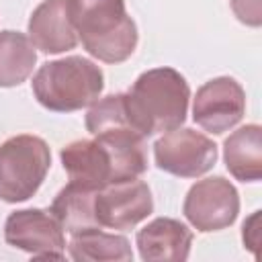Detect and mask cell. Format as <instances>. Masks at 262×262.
Returning <instances> with one entry per match:
<instances>
[{
  "mask_svg": "<svg viewBox=\"0 0 262 262\" xmlns=\"http://www.w3.org/2000/svg\"><path fill=\"white\" fill-rule=\"evenodd\" d=\"M37 63L31 39L18 31H0V88L23 84Z\"/></svg>",
  "mask_w": 262,
  "mask_h": 262,
  "instance_id": "cell-16",
  "label": "cell"
},
{
  "mask_svg": "<svg viewBox=\"0 0 262 262\" xmlns=\"http://www.w3.org/2000/svg\"><path fill=\"white\" fill-rule=\"evenodd\" d=\"M94 211L100 227L131 229L143 219H147V215H151V190L139 178L106 184L96 190Z\"/></svg>",
  "mask_w": 262,
  "mask_h": 262,
  "instance_id": "cell-10",
  "label": "cell"
},
{
  "mask_svg": "<svg viewBox=\"0 0 262 262\" xmlns=\"http://www.w3.org/2000/svg\"><path fill=\"white\" fill-rule=\"evenodd\" d=\"M4 239L16 250L31 254L33 258H63L66 237L63 229L51 211L43 209H18L6 217Z\"/></svg>",
  "mask_w": 262,
  "mask_h": 262,
  "instance_id": "cell-8",
  "label": "cell"
},
{
  "mask_svg": "<svg viewBox=\"0 0 262 262\" xmlns=\"http://www.w3.org/2000/svg\"><path fill=\"white\" fill-rule=\"evenodd\" d=\"M246 113V92L235 78L219 76L205 82L192 100V119L213 135L233 129Z\"/></svg>",
  "mask_w": 262,
  "mask_h": 262,
  "instance_id": "cell-9",
  "label": "cell"
},
{
  "mask_svg": "<svg viewBox=\"0 0 262 262\" xmlns=\"http://www.w3.org/2000/svg\"><path fill=\"white\" fill-rule=\"evenodd\" d=\"M188 100V82L174 68L147 70L125 92L129 121L143 137L180 127L186 119Z\"/></svg>",
  "mask_w": 262,
  "mask_h": 262,
  "instance_id": "cell-2",
  "label": "cell"
},
{
  "mask_svg": "<svg viewBox=\"0 0 262 262\" xmlns=\"http://www.w3.org/2000/svg\"><path fill=\"white\" fill-rule=\"evenodd\" d=\"M242 239L244 246L248 250L254 252V256H258V246H260V211H254L242 227Z\"/></svg>",
  "mask_w": 262,
  "mask_h": 262,
  "instance_id": "cell-18",
  "label": "cell"
},
{
  "mask_svg": "<svg viewBox=\"0 0 262 262\" xmlns=\"http://www.w3.org/2000/svg\"><path fill=\"white\" fill-rule=\"evenodd\" d=\"M72 25L82 47L104 63L129 59L137 47V25L125 0H68Z\"/></svg>",
  "mask_w": 262,
  "mask_h": 262,
  "instance_id": "cell-3",
  "label": "cell"
},
{
  "mask_svg": "<svg viewBox=\"0 0 262 262\" xmlns=\"http://www.w3.org/2000/svg\"><path fill=\"white\" fill-rule=\"evenodd\" d=\"M182 213L196 231H219L237 219L239 194L227 178L209 176L196 180L188 188L182 203Z\"/></svg>",
  "mask_w": 262,
  "mask_h": 262,
  "instance_id": "cell-7",
  "label": "cell"
},
{
  "mask_svg": "<svg viewBox=\"0 0 262 262\" xmlns=\"http://www.w3.org/2000/svg\"><path fill=\"white\" fill-rule=\"evenodd\" d=\"M94 199H96L94 188H86V186L68 182L55 194L49 211L57 219L61 229L68 231L70 235L90 231V229H102L96 221Z\"/></svg>",
  "mask_w": 262,
  "mask_h": 262,
  "instance_id": "cell-14",
  "label": "cell"
},
{
  "mask_svg": "<svg viewBox=\"0 0 262 262\" xmlns=\"http://www.w3.org/2000/svg\"><path fill=\"white\" fill-rule=\"evenodd\" d=\"M41 106L53 113H74L100 98L104 88L102 70L88 57L70 55L43 63L31 82Z\"/></svg>",
  "mask_w": 262,
  "mask_h": 262,
  "instance_id": "cell-4",
  "label": "cell"
},
{
  "mask_svg": "<svg viewBox=\"0 0 262 262\" xmlns=\"http://www.w3.org/2000/svg\"><path fill=\"white\" fill-rule=\"evenodd\" d=\"M137 248L141 260L147 262H182L190 254L192 231L178 219L158 217L137 231Z\"/></svg>",
  "mask_w": 262,
  "mask_h": 262,
  "instance_id": "cell-12",
  "label": "cell"
},
{
  "mask_svg": "<svg viewBox=\"0 0 262 262\" xmlns=\"http://www.w3.org/2000/svg\"><path fill=\"white\" fill-rule=\"evenodd\" d=\"M51 166V151L37 135H14L0 143V201H29L43 184Z\"/></svg>",
  "mask_w": 262,
  "mask_h": 262,
  "instance_id": "cell-5",
  "label": "cell"
},
{
  "mask_svg": "<svg viewBox=\"0 0 262 262\" xmlns=\"http://www.w3.org/2000/svg\"><path fill=\"white\" fill-rule=\"evenodd\" d=\"M145 137L133 129L78 139L61 151V164L70 182L86 188H102L113 182L139 178L147 170Z\"/></svg>",
  "mask_w": 262,
  "mask_h": 262,
  "instance_id": "cell-1",
  "label": "cell"
},
{
  "mask_svg": "<svg viewBox=\"0 0 262 262\" xmlns=\"http://www.w3.org/2000/svg\"><path fill=\"white\" fill-rule=\"evenodd\" d=\"M68 254L76 262H129L133 260L131 244L125 235L106 233L102 229H90L74 233L68 244Z\"/></svg>",
  "mask_w": 262,
  "mask_h": 262,
  "instance_id": "cell-15",
  "label": "cell"
},
{
  "mask_svg": "<svg viewBox=\"0 0 262 262\" xmlns=\"http://www.w3.org/2000/svg\"><path fill=\"white\" fill-rule=\"evenodd\" d=\"M29 39L43 53H63L78 45L68 0H43L29 18Z\"/></svg>",
  "mask_w": 262,
  "mask_h": 262,
  "instance_id": "cell-11",
  "label": "cell"
},
{
  "mask_svg": "<svg viewBox=\"0 0 262 262\" xmlns=\"http://www.w3.org/2000/svg\"><path fill=\"white\" fill-rule=\"evenodd\" d=\"M156 166L172 176L199 178L217 162V145L205 133L190 127L166 131L154 143Z\"/></svg>",
  "mask_w": 262,
  "mask_h": 262,
  "instance_id": "cell-6",
  "label": "cell"
},
{
  "mask_svg": "<svg viewBox=\"0 0 262 262\" xmlns=\"http://www.w3.org/2000/svg\"><path fill=\"white\" fill-rule=\"evenodd\" d=\"M231 10L248 27H260L262 23V0H231Z\"/></svg>",
  "mask_w": 262,
  "mask_h": 262,
  "instance_id": "cell-17",
  "label": "cell"
},
{
  "mask_svg": "<svg viewBox=\"0 0 262 262\" xmlns=\"http://www.w3.org/2000/svg\"><path fill=\"white\" fill-rule=\"evenodd\" d=\"M223 160L229 174L239 182L262 178V129L256 123L244 125L223 141Z\"/></svg>",
  "mask_w": 262,
  "mask_h": 262,
  "instance_id": "cell-13",
  "label": "cell"
}]
</instances>
